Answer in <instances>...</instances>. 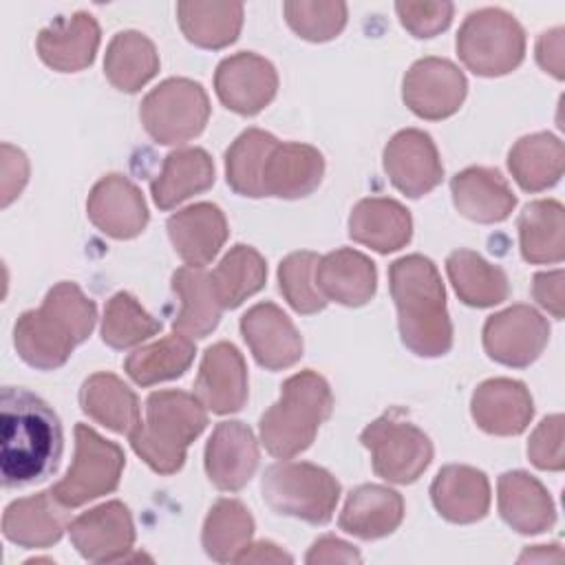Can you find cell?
Masks as SVG:
<instances>
[{
    "instance_id": "obj_1",
    "label": "cell",
    "mask_w": 565,
    "mask_h": 565,
    "mask_svg": "<svg viewBox=\"0 0 565 565\" xmlns=\"http://www.w3.org/2000/svg\"><path fill=\"white\" fill-rule=\"evenodd\" d=\"M64 433L55 411L35 393L2 386L0 393V475L4 488H26L55 475Z\"/></svg>"
},
{
    "instance_id": "obj_2",
    "label": "cell",
    "mask_w": 565,
    "mask_h": 565,
    "mask_svg": "<svg viewBox=\"0 0 565 565\" xmlns=\"http://www.w3.org/2000/svg\"><path fill=\"white\" fill-rule=\"evenodd\" d=\"M97 307L75 282L53 285L38 309L24 311L13 324V347L20 360L38 371L66 364L73 349L95 329Z\"/></svg>"
},
{
    "instance_id": "obj_3",
    "label": "cell",
    "mask_w": 565,
    "mask_h": 565,
    "mask_svg": "<svg viewBox=\"0 0 565 565\" xmlns=\"http://www.w3.org/2000/svg\"><path fill=\"white\" fill-rule=\"evenodd\" d=\"M388 285L404 347L419 358L446 355L452 347V322L435 263L422 254L402 256L388 267Z\"/></svg>"
},
{
    "instance_id": "obj_4",
    "label": "cell",
    "mask_w": 565,
    "mask_h": 565,
    "mask_svg": "<svg viewBox=\"0 0 565 565\" xmlns=\"http://www.w3.org/2000/svg\"><path fill=\"white\" fill-rule=\"evenodd\" d=\"M207 413L196 395L179 388L154 391L146 399V419L128 435L137 457L157 475H174L190 444L205 430Z\"/></svg>"
},
{
    "instance_id": "obj_5",
    "label": "cell",
    "mask_w": 565,
    "mask_h": 565,
    "mask_svg": "<svg viewBox=\"0 0 565 565\" xmlns=\"http://www.w3.org/2000/svg\"><path fill=\"white\" fill-rule=\"evenodd\" d=\"M331 411L333 395L329 382L311 369L294 373L282 382L278 402L260 415V444L269 455L291 459L313 444Z\"/></svg>"
},
{
    "instance_id": "obj_6",
    "label": "cell",
    "mask_w": 565,
    "mask_h": 565,
    "mask_svg": "<svg viewBox=\"0 0 565 565\" xmlns=\"http://www.w3.org/2000/svg\"><path fill=\"white\" fill-rule=\"evenodd\" d=\"M260 494L267 508L311 525L331 521L338 499V479L309 461H276L260 477Z\"/></svg>"
},
{
    "instance_id": "obj_7",
    "label": "cell",
    "mask_w": 565,
    "mask_h": 565,
    "mask_svg": "<svg viewBox=\"0 0 565 565\" xmlns=\"http://www.w3.org/2000/svg\"><path fill=\"white\" fill-rule=\"evenodd\" d=\"M457 55L475 75H508L523 62L525 31L514 15L499 7L477 9L459 26Z\"/></svg>"
},
{
    "instance_id": "obj_8",
    "label": "cell",
    "mask_w": 565,
    "mask_h": 565,
    "mask_svg": "<svg viewBox=\"0 0 565 565\" xmlns=\"http://www.w3.org/2000/svg\"><path fill=\"white\" fill-rule=\"evenodd\" d=\"M362 446L371 452V466L388 483H413L433 461V441L404 417L402 408H391L360 433Z\"/></svg>"
},
{
    "instance_id": "obj_9",
    "label": "cell",
    "mask_w": 565,
    "mask_h": 565,
    "mask_svg": "<svg viewBox=\"0 0 565 565\" xmlns=\"http://www.w3.org/2000/svg\"><path fill=\"white\" fill-rule=\"evenodd\" d=\"M139 119L157 143L179 146L203 132L210 119V99L199 82L170 77L141 99Z\"/></svg>"
},
{
    "instance_id": "obj_10",
    "label": "cell",
    "mask_w": 565,
    "mask_h": 565,
    "mask_svg": "<svg viewBox=\"0 0 565 565\" xmlns=\"http://www.w3.org/2000/svg\"><path fill=\"white\" fill-rule=\"evenodd\" d=\"M126 466L124 450L88 424H75V457L51 492L66 508H79L117 490Z\"/></svg>"
},
{
    "instance_id": "obj_11",
    "label": "cell",
    "mask_w": 565,
    "mask_h": 565,
    "mask_svg": "<svg viewBox=\"0 0 565 565\" xmlns=\"http://www.w3.org/2000/svg\"><path fill=\"white\" fill-rule=\"evenodd\" d=\"M468 93L466 75L446 57H422L404 75L402 99L422 119L439 121L455 115Z\"/></svg>"
},
{
    "instance_id": "obj_12",
    "label": "cell",
    "mask_w": 565,
    "mask_h": 565,
    "mask_svg": "<svg viewBox=\"0 0 565 565\" xmlns=\"http://www.w3.org/2000/svg\"><path fill=\"white\" fill-rule=\"evenodd\" d=\"M550 324L530 305H512L483 324V349L486 353L512 369L530 366L547 347Z\"/></svg>"
},
{
    "instance_id": "obj_13",
    "label": "cell",
    "mask_w": 565,
    "mask_h": 565,
    "mask_svg": "<svg viewBox=\"0 0 565 565\" xmlns=\"http://www.w3.org/2000/svg\"><path fill=\"white\" fill-rule=\"evenodd\" d=\"M382 166L395 190L419 199L441 183L444 166L433 137L419 128L395 132L382 152Z\"/></svg>"
},
{
    "instance_id": "obj_14",
    "label": "cell",
    "mask_w": 565,
    "mask_h": 565,
    "mask_svg": "<svg viewBox=\"0 0 565 565\" xmlns=\"http://www.w3.org/2000/svg\"><path fill=\"white\" fill-rule=\"evenodd\" d=\"M214 90L227 110L252 117L276 97L278 73L263 55L241 51L218 62Z\"/></svg>"
},
{
    "instance_id": "obj_15",
    "label": "cell",
    "mask_w": 565,
    "mask_h": 565,
    "mask_svg": "<svg viewBox=\"0 0 565 565\" xmlns=\"http://www.w3.org/2000/svg\"><path fill=\"white\" fill-rule=\"evenodd\" d=\"M68 536L79 556L90 563L126 561L135 543L132 514L121 501H106L75 516L68 523Z\"/></svg>"
},
{
    "instance_id": "obj_16",
    "label": "cell",
    "mask_w": 565,
    "mask_h": 565,
    "mask_svg": "<svg viewBox=\"0 0 565 565\" xmlns=\"http://www.w3.org/2000/svg\"><path fill=\"white\" fill-rule=\"evenodd\" d=\"M86 214L102 234L117 241L135 238L148 225V207L141 190L117 172L102 177L93 185Z\"/></svg>"
},
{
    "instance_id": "obj_17",
    "label": "cell",
    "mask_w": 565,
    "mask_h": 565,
    "mask_svg": "<svg viewBox=\"0 0 565 565\" xmlns=\"http://www.w3.org/2000/svg\"><path fill=\"white\" fill-rule=\"evenodd\" d=\"M241 333L254 360L267 371H282L302 358V335L274 302H258L241 318Z\"/></svg>"
},
{
    "instance_id": "obj_18",
    "label": "cell",
    "mask_w": 565,
    "mask_h": 565,
    "mask_svg": "<svg viewBox=\"0 0 565 565\" xmlns=\"http://www.w3.org/2000/svg\"><path fill=\"white\" fill-rule=\"evenodd\" d=\"M258 441L252 428L230 419L216 424L205 444V475L214 488L238 492L258 468Z\"/></svg>"
},
{
    "instance_id": "obj_19",
    "label": "cell",
    "mask_w": 565,
    "mask_h": 565,
    "mask_svg": "<svg viewBox=\"0 0 565 565\" xmlns=\"http://www.w3.org/2000/svg\"><path fill=\"white\" fill-rule=\"evenodd\" d=\"M247 366L243 353L232 342H216L205 349L194 380L199 402L216 413H236L247 402Z\"/></svg>"
},
{
    "instance_id": "obj_20",
    "label": "cell",
    "mask_w": 565,
    "mask_h": 565,
    "mask_svg": "<svg viewBox=\"0 0 565 565\" xmlns=\"http://www.w3.org/2000/svg\"><path fill=\"white\" fill-rule=\"evenodd\" d=\"M99 24L86 11L60 15L38 33L40 60L57 73H77L93 64L99 49Z\"/></svg>"
},
{
    "instance_id": "obj_21",
    "label": "cell",
    "mask_w": 565,
    "mask_h": 565,
    "mask_svg": "<svg viewBox=\"0 0 565 565\" xmlns=\"http://www.w3.org/2000/svg\"><path fill=\"white\" fill-rule=\"evenodd\" d=\"M322 174L324 157L318 148L298 141H276L263 163L260 190L263 196L302 199L320 185Z\"/></svg>"
},
{
    "instance_id": "obj_22",
    "label": "cell",
    "mask_w": 565,
    "mask_h": 565,
    "mask_svg": "<svg viewBox=\"0 0 565 565\" xmlns=\"http://www.w3.org/2000/svg\"><path fill=\"white\" fill-rule=\"evenodd\" d=\"M470 413L483 433L510 437L527 428L534 415V402L523 382L492 377L475 388Z\"/></svg>"
},
{
    "instance_id": "obj_23",
    "label": "cell",
    "mask_w": 565,
    "mask_h": 565,
    "mask_svg": "<svg viewBox=\"0 0 565 565\" xmlns=\"http://www.w3.org/2000/svg\"><path fill=\"white\" fill-rule=\"evenodd\" d=\"M66 510L51 490L15 499L2 514V534L18 547H51L68 530Z\"/></svg>"
},
{
    "instance_id": "obj_24",
    "label": "cell",
    "mask_w": 565,
    "mask_h": 565,
    "mask_svg": "<svg viewBox=\"0 0 565 565\" xmlns=\"http://www.w3.org/2000/svg\"><path fill=\"white\" fill-rule=\"evenodd\" d=\"M166 227L174 252L190 267L207 265L221 252L230 234L223 210L205 201L174 212Z\"/></svg>"
},
{
    "instance_id": "obj_25",
    "label": "cell",
    "mask_w": 565,
    "mask_h": 565,
    "mask_svg": "<svg viewBox=\"0 0 565 565\" xmlns=\"http://www.w3.org/2000/svg\"><path fill=\"white\" fill-rule=\"evenodd\" d=\"M316 287L324 300L344 307H362L375 296V263L351 247H342L320 256L316 265Z\"/></svg>"
},
{
    "instance_id": "obj_26",
    "label": "cell",
    "mask_w": 565,
    "mask_h": 565,
    "mask_svg": "<svg viewBox=\"0 0 565 565\" xmlns=\"http://www.w3.org/2000/svg\"><path fill=\"white\" fill-rule=\"evenodd\" d=\"M450 194L457 212L475 223H501L516 205V196L501 172L483 166L457 172L450 179Z\"/></svg>"
},
{
    "instance_id": "obj_27",
    "label": "cell",
    "mask_w": 565,
    "mask_h": 565,
    "mask_svg": "<svg viewBox=\"0 0 565 565\" xmlns=\"http://www.w3.org/2000/svg\"><path fill=\"white\" fill-rule=\"evenodd\" d=\"M497 503L501 519L519 534H541L556 523V510L545 486L523 472H503L497 481Z\"/></svg>"
},
{
    "instance_id": "obj_28",
    "label": "cell",
    "mask_w": 565,
    "mask_h": 565,
    "mask_svg": "<svg viewBox=\"0 0 565 565\" xmlns=\"http://www.w3.org/2000/svg\"><path fill=\"white\" fill-rule=\"evenodd\" d=\"M430 499L446 521L475 523L490 510V481L472 466L448 463L433 479Z\"/></svg>"
},
{
    "instance_id": "obj_29",
    "label": "cell",
    "mask_w": 565,
    "mask_h": 565,
    "mask_svg": "<svg viewBox=\"0 0 565 565\" xmlns=\"http://www.w3.org/2000/svg\"><path fill=\"white\" fill-rule=\"evenodd\" d=\"M402 519L404 499L399 492L386 486L364 483L349 492L338 525L355 539L375 541L393 534L399 527Z\"/></svg>"
},
{
    "instance_id": "obj_30",
    "label": "cell",
    "mask_w": 565,
    "mask_h": 565,
    "mask_svg": "<svg viewBox=\"0 0 565 565\" xmlns=\"http://www.w3.org/2000/svg\"><path fill=\"white\" fill-rule=\"evenodd\" d=\"M349 236L380 254L402 249L413 236L411 212L395 199L369 196L349 214Z\"/></svg>"
},
{
    "instance_id": "obj_31",
    "label": "cell",
    "mask_w": 565,
    "mask_h": 565,
    "mask_svg": "<svg viewBox=\"0 0 565 565\" xmlns=\"http://www.w3.org/2000/svg\"><path fill=\"white\" fill-rule=\"evenodd\" d=\"M214 185V161L203 148H177L166 154L150 183L159 210H170Z\"/></svg>"
},
{
    "instance_id": "obj_32",
    "label": "cell",
    "mask_w": 565,
    "mask_h": 565,
    "mask_svg": "<svg viewBox=\"0 0 565 565\" xmlns=\"http://www.w3.org/2000/svg\"><path fill=\"white\" fill-rule=\"evenodd\" d=\"M79 406L90 419L119 435H130L141 424L135 391L108 371L93 373L82 382Z\"/></svg>"
},
{
    "instance_id": "obj_33",
    "label": "cell",
    "mask_w": 565,
    "mask_h": 565,
    "mask_svg": "<svg viewBox=\"0 0 565 565\" xmlns=\"http://www.w3.org/2000/svg\"><path fill=\"white\" fill-rule=\"evenodd\" d=\"M172 291L181 300V307L172 320L177 333L199 340L218 327L223 307L216 300L210 274L203 267H179L172 274Z\"/></svg>"
},
{
    "instance_id": "obj_34",
    "label": "cell",
    "mask_w": 565,
    "mask_h": 565,
    "mask_svg": "<svg viewBox=\"0 0 565 565\" xmlns=\"http://www.w3.org/2000/svg\"><path fill=\"white\" fill-rule=\"evenodd\" d=\"M512 179L525 192H541L556 185L565 168L563 141L552 132L521 137L508 154Z\"/></svg>"
},
{
    "instance_id": "obj_35",
    "label": "cell",
    "mask_w": 565,
    "mask_h": 565,
    "mask_svg": "<svg viewBox=\"0 0 565 565\" xmlns=\"http://www.w3.org/2000/svg\"><path fill=\"white\" fill-rule=\"evenodd\" d=\"M519 245L523 260L532 265L561 263L565 256V210L554 199H539L519 216Z\"/></svg>"
},
{
    "instance_id": "obj_36",
    "label": "cell",
    "mask_w": 565,
    "mask_h": 565,
    "mask_svg": "<svg viewBox=\"0 0 565 565\" xmlns=\"http://www.w3.org/2000/svg\"><path fill=\"white\" fill-rule=\"evenodd\" d=\"M446 274L455 294L468 307H494L510 294L505 271L472 249H455L446 258Z\"/></svg>"
},
{
    "instance_id": "obj_37",
    "label": "cell",
    "mask_w": 565,
    "mask_h": 565,
    "mask_svg": "<svg viewBox=\"0 0 565 565\" xmlns=\"http://www.w3.org/2000/svg\"><path fill=\"white\" fill-rule=\"evenodd\" d=\"M177 20L188 42L201 49H225L236 42L243 26L241 2H179Z\"/></svg>"
},
{
    "instance_id": "obj_38",
    "label": "cell",
    "mask_w": 565,
    "mask_h": 565,
    "mask_svg": "<svg viewBox=\"0 0 565 565\" xmlns=\"http://www.w3.org/2000/svg\"><path fill=\"white\" fill-rule=\"evenodd\" d=\"M159 71V53L139 31H119L106 46L104 75L124 93H137Z\"/></svg>"
},
{
    "instance_id": "obj_39",
    "label": "cell",
    "mask_w": 565,
    "mask_h": 565,
    "mask_svg": "<svg viewBox=\"0 0 565 565\" xmlns=\"http://www.w3.org/2000/svg\"><path fill=\"white\" fill-rule=\"evenodd\" d=\"M194 340L174 331L157 342L132 351L124 362V371L135 384L152 386L181 377L194 362Z\"/></svg>"
},
{
    "instance_id": "obj_40",
    "label": "cell",
    "mask_w": 565,
    "mask_h": 565,
    "mask_svg": "<svg viewBox=\"0 0 565 565\" xmlns=\"http://www.w3.org/2000/svg\"><path fill=\"white\" fill-rule=\"evenodd\" d=\"M252 536L254 519L249 510L238 499H218L203 521L201 545L212 561L230 563L252 543Z\"/></svg>"
},
{
    "instance_id": "obj_41",
    "label": "cell",
    "mask_w": 565,
    "mask_h": 565,
    "mask_svg": "<svg viewBox=\"0 0 565 565\" xmlns=\"http://www.w3.org/2000/svg\"><path fill=\"white\" fill-rule=\"evenodd\" d=\"M210 280L221 307L236 309L265 287L267 263L252 245L238 243L221 258Z\"/></svg>"
},
{
    "instance_id": "obj_42",
    "label": "cell",
    "mask_w": 565,
    "mask_h": 565,
    "mask_svg": "<svg viewBox=\"0 0 565 565\" xmlns=\"http://www.w3.org/2000/svg\"><path fill=\"white\" fill-rule=\"evenodd\" d=\"M278 139L260 128L243 130L225 150V181L227 185L249 199H260L263 163Z\"/></svg>"
},
{
    "instance_id": "obj_43",
    "label": "cell",
    "mask_w": 565,
    "mask_h": 565,
    "mask_svg": "<svg viewBox=\"0 0 565 565\" xmlns=\"http://www.w3.org/2000/svg\"><path fill=\"white\" fill-rule=\"evenodd\" d=\"M161 327V320L152 318L132 294L117 291L104 307L99 333L104 344L124 351L157 335Z\"/></svg>"
},
{
    "instance_id": "obj_44",
    "label": "cell",
    "mask_w": 565,
    "mask_h": 565,
    "mask_svg": "<svg viewBox=\"0 0 565 565\" xmlns=\"http://www.w3.org/2000/svg\"><path fill=\"white\" fill-rule=\"evenodd\" d=\"M316 252H294L278 265V287L289 307L302 316L318 313L327 307L324 296L316 287Z\"/></svg>"
},
{
    "instance_id": "obj_45",
    "label": "cell",
    "mask_w": 565,
    "mask_h": 565,
    "mask_svg": "<svg viewBox=\"0 0 565 565\" xmlns=\"http://www.w3.org/2000/svg\"><path fill=\"white\" fill-rule=\"evenodd\" d=\"M289 29L309 42L333 40L347 24V4L322 0H291L282 4Z\"/></svg>"
},
{
    "instance_id": "obj_46",
    "label": "cell",
    "mask_w": 565,
    "mask_h": 565,
    "mask_svg": "<svg viewBox=\"0 0 565 565\" xmlns=\"http://www.w3.org/2000/svg\"><path fill=\"white\" fill-rule=\"evenodd\" d=\"M402 26L415 38H435L452 20V2H395Z\"/></svg>"
},
{
    "instance_id": "obj_47",
    "label": "cell",
    "mask_w": 565,
    "mask_h": 565,
    "mask_svg": "<svg viewBox=\"0 0 565 565\" xmlns=\"http://www.w3.org/2000/svg\"><path fill=\"white\" fill-rule=\"evenodd\" d=\"M527 457L539 470H563V415L545 417L527 441Z\"/></svg>"
},
{
    "instance_id": "obj_48",
    "label": "cell",
    "mask_w": 565,
    "mask_h": 565,
    "mask_svg": "<svg viewBox=\"0 0 565 565\" xmlns=\"http://www.w3.org/2000/svg\"><path fill=\"white\" fill-rule=\"evenodd\" d=\"M29 179V161L22 150L11 143H2V207H7L15 196H20L22 188Z\"/></svg>"
},
{
    "instance_id": "obj_49",
    "label": "cell",
    "mask_w": 565,
    "mask_h": 565,
    "mask_svg": "<svg viewBox=\"0 0 565 565\" xmlns=\"http://www.w3.org/2000/svg\"><path fill=\"white\" fill-rule=\"evenodd\" d=\"M563 280L565 274L563 269H554V271H539L532 278V296L534 300L547 311L552 313L556 320H563Z\"/></svg>"
},
{
    "instance_id": "obj_50",
    "label": "cell",
    "mask_w": 565,
    "mask_h": 565,
    "mask_svg": "<svg viewBox=\"0 0 565 565\" xmlns=\"http://www.w3.org/2000/svg\"><path fill=\"white\" fill-rule=\"evenodd\" d=\"M362 556L360 552L335 536H320L307 552L305 563L309 565H320V563H360Z\"/></svg>"
},
{
    "instance_id": "obj_51",
    "label": "cell",
    "mask_w": 565,
    "mask_h": 565,
    "mask_svg": "<svg viewBox=\"0 0 565 565\" xmlns=\"http://www.w3.org/2000/svg\"><path fill=\"white\" fill-rule=\"evenodd\" d=\"M536 62L545 73L563 79V29H552L541 33L536 42Z\"/></svg>"
},
{
    "instance_id": "obj_52",
    "label": "cell",
    "mask_w": 565,
    "mask_h": 565,
    "mask_svg": "<svg viewBox=\"0 0 565 565\" xmlns=\"http://www.w3.org/2000/svg\"><path fill=\"white\" fill-rule=\"evenodd\" d=\"M234 563H294V558L291 554L280 550L276 543L258 541V543H249Z\"/></svg>"
},
{
    "instance_id": "obj_53",
    "label": "cell",
    "mask_w": 565,
    "mask_h": 565,
    "mask_svg": "<svg viewBox=\"0 0 565 565\" xmlns=\"http://www.w3.org/2000/svg\"><path fill=\"white\" fill-rule=\"evenodd\" d=\"M525 561H539V563H545V561H561V558L550 556V552L545 550V545H534L532 550L527 547V550L519 556V563H525Z\"/></svg>"
}]
</instances>
